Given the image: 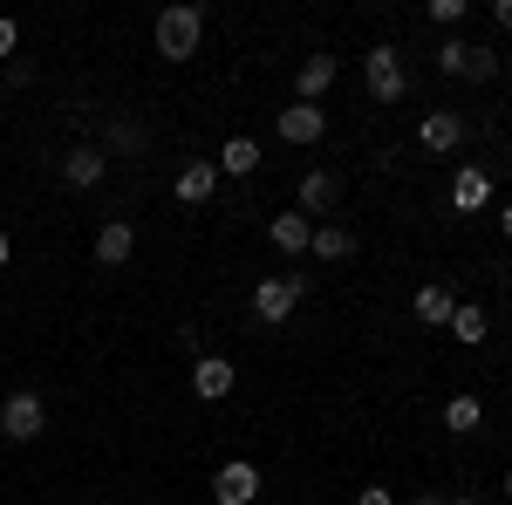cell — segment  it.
<instances>
[{
  "label": "cell",
  "mask_w": 512,
  "mask_h": 505,
  "mask_svg": "<svg viewBox=\"0 0 512 505\" xmlns=\"http://www.w3.org/2000/svg\"><path fill=\"white\" fill-rule=\"evenodd\" d=\"M14 48H21V21H7V14H0V55H14Z\"/></svg>",
  "instance_id": "cell-26"
},
{
  "label": "cell",
  "mask_w": 512,
  "mask_h": 505,
  "mask_svg": "<svg viewBox=\"0 0 512 505\" xmlns=\"http://www.w3.org/2000/svg\"><path fill=\"white\" fill-rule=\"evenodd\" d=\"M103 178H110V151L103 144H69L62 151V185L69 192H96Z\"/></svg>",
  "instance_id": "cell-5"
},
{
  "label": "cell",
  "mask_w": 512,
  "mask_h": 505,
  "mask_svg": "<svg viewBox=\"0 0 512 505\" xmlns=\"http://www.w3.org/2000/svg\"><path fill=\"white\" fill-rule=\"evenodd\" d=\"M41 430H48V396L41 389H7L0 396V437L7 444H35Z\"/></svg>",
  "instance_id": "cell-3"
},
{
  "label": "cell",
  "mask_w": 512,
  "mask_h": 505,
  "mask_svg": "<svg viewBox=\"0 0 512 505\" xmlns=\"http://www.w3.org/2000/svg\"><path fill=\"white\" fill-rule=\"evenodd\" d=\"M0 308H7V294H0Z\"/></svg>",
  "instance_id": "cell-34"
},
{
  "label": "cell",
  "mask_w": 512,
  "mask_h": 505,
  "mask_svg": "<svg viewBox=\"0 0 512 505\" xmlns=\"http://www.w3.org/2000/svg\"><path fill=\"white\" fill-rule=\"evenodd\" d=\"M274 137L280 144H321L328 137V110L321 103H287V110H274Z\"/></svg>",
  "instance_id": "cell-6"
},
{
  "label": "cell",
  "mask_w": 512,
  "mask_h": 505,
  "mask_svg": "<svg viewBox=\"0 0 512 505\" xmlns=\"http://www.w3.org/2000/svg\"><path fill=\"white\" fill-rule=\"evenodd\" d=\"M267 239H274L280 260H301L308 239H315V219H308V212H274V219H267Z\"/></svg>",
  "instance_id": "cell-10"
},
{
  "label": "cell",
  "mask_w": 512,
  "mask_h": 505,
  "mask_svg": "<svg viewBox=\"0 0 512 505\" xmlns=\"http://www.w3.org/2000/svg\"><path fill=\"white\" fill-rule=\"evenodd\" d=\"M260 137H226V144H219V157H212V164H219V178H253V171H260Z\"/></svg>",
  "instance_id": "cell-16"
},
{
  "label": "cell",
  "mask_w": 512,
  "mask_h": 505,
  "mask_svg": "<svg viewBox=\"0 0 512 505\" xmlns=\"http://www.w3.org/2000/svg\"><path fill=\"white\" fill-rule=\"evenodd\" d=\"M151 41H158L164 62H192L198 41H205V7H198V0H178V7H164L158 21H151Z\"/></svg>",
  "instance_id": "cell-1"
},
{
  "label": "cell",
  "mask_w": 512,
  "mask_h": 505,
  "mask_svg": "<svg viewBox=\"0 0 512 505\" xmlns=\"http://www.w3.org/2000/svg\"><path fill=\"white\" fill-rule=\"evenodd\" d=\"M417 144H424L431 157H451L458 144H465V117H458V110H431V117L417 123Z\"/></svg>",
  "instance_id": "cell-11"
},
{
  "label": "cell",
  "mask_w": 512,
  "mask_h": 505,
  "mask_svg": "<svg viewBox=\"0 0 512 505\" xmlns=\"http://www.w3.org/2000/svg\"><path fill=\"white\" fill-rule=\"evenodd\" d=\"M499 69H506V55H492L485 41H472V62H465V76H458V82H492Z\"/></svg>",
  "instance_id": "cell-22"
},
{
  "label": "cell",
  "mask_w": 512,
  "mask_h": 505,
  "mask_svg": "<svg viewBox=\"0 0 512 505\" xmlns=\"http://www.w3.org/2000/svg\"><path fill=\"white\" fill-rule=\"evenodd\" d=\"M308 253H315L321 267H342V260H355V233H349V226H335V219H321L315 239H308Z\"/></svg>",
  "instance_id": "cell-17"
},
{
  "label": "cell",
  "mask_w": 512,
  "mask_h": 505,
  "mask_svg": "<svg viewBox=\"0 0 512 505\" xmlns=\"http://www.w3.org/2000/svg\"><path fill=\"white\" fill-rule=\"evenodd\" d=\"M499 492H506V499H512V471H506V478H499Z\"/></svg>",
  "instance_id": "cell-32"
},
{
  "label": "cell",
  "mask_w": 512,
  "mask_h": 505,
  "mask_svg": "<svg viewBox=\"0 0 512 505\" xmlns=\"http://www.w3.org/2000/svg\"><path fill=\"white\" fill-rule=\"evenodd\" d=\"M171 192H178V205H205V198L219 192V164L212 157H185L178 178H171Z\"/></svg>",
  "instance_id": "cell-9"
},
{
  "label": "cell",
  "mask_w": 512,
  "mask_h": 505,
  "mask_svg": "<svg viewBox=\"0 0 512 505\" xmlns=\"http://www.w3.org/2000/svg\"><path fill=\"white\" fill-rule=\"evenodd\" d=\"M492 28H506V35H512V0H492Z\"/></svg>",
  "instance_id": "cell-27"
},
{
  "label": "cell",
  "mask_w": 512,
  "mask_h": 505,
  "mask_svg": "<svg viewBox=\"0 0 512 505\" xmlns=\"http://www.w3.org/2000/svg\"><path fill=\"white\" fill-rule=\"evenodd\" d=\"M335 76H342L335 55H308V62L294 69V103H321V96L335 89Z\"/></svg>",
  "instance_id": "cell-12"
},
{
  "label": "cell",
  "mask_w": 512,
  "mask_h": 505,
  "mask_svg": "<svg viewBox=\"0 0 512 505\" xmlns=\"http://www.w3.org/2000/svg\"><path fill=\"white\" fill-rule=\"evenodd\" d=\"M506 76H512V48H506Z\"/></svg>",
  "instance_id": "cell-33"
},
{
  "label": "cell",
  "mask_w": 512,
  "mask_h": 505,
  "mask_svg": "<svg viewBox=\"0 0 512 505\" xmlns=\"http://www.w3.org/2000/svg\"><path fill=\"white\" fill-rule=\"evenodd\" d=\"M478 424H485V403H478V396H465V389H458V396H451V403H444V430H451V437H472Z\"/></svg>",
  "instance_id": "cell-20"
},
{
  "label": "cell",
  "mask_w": 512,
  "mask_h": 505,
  "mask_svg": "<svg viewBox=\"0 0 512 505\" xmlns=\"http://www.w3.org/2000/svg\"><path fill=\"white\" fill-rule=\"evenodd\" d=\"M7 260H14V239H7V226H0V273H7Z\"/></svg>",
  "instance_id": "cell-28"
},
{
  "label": "cell",
  "mask_w": 512,
  "mask_h": 505,
  "mask_svg": "<svg viewBox=\"0 0 512 505\" xmlns=\"http://www.w3.org/2000/svg\"><path fill=\"white\" fill-rule=\"evenodd\" d=\"M465 62H472V41H465V35L437 41V76H465Z\"/></svg>",
  "instance_id": "cell-21"
},
{
  "label": "cell",
  "mask_w": 512,
  "mask_h": 505,
  "mask_svg": "<svg viewBox=\"0 0 512 505\" xmlns=\"http://www.w3.org/2000/svg\"><path fill=\"white\" fill-rule=\"evenodd\" d=\"M492 205V171L485 164H458L451 178V212H485Z\"/></svg>",
  "instance_id": "cell-13"
},
{
  "label": "cell",
  "mask_w": 512,
  "mask_h": 505,
  "mask_svg": "<svg viewBox=\"0 0 512 505\" xmlns=\"http://www.w3.org/2000/svg\"><path fill=\"white\" fill-rule=\"evenodd\" d=\"M485 335H492V314L478 308V301H458V314H451V342H458V349H485Z\"/></svg>",
  "instance_id": "cell-19"
},
{
  "label": "cell",
  "mask_w": 512,
  "mask_h": 505,
  "mask_svg": "<svg viewBox=\"0 0 512 505\" xmlns=\"http://www.w3.org/2000/svg\"><path fill=\"white\" fill-rule=\"evenodd\" d=\"M362 89H369L376 103H403V96H410V69H403V48H396V41H376V48L362 55Z\"/></svg>",
  "instance_id": "cell-2"
},
{
  "label": "cell",
  "mask_w": 512,
  "mask_h": 505,
  "mask_svg": "<svg viewBox=\"0 0 512 505\" xmlns=\"http://www.w3.org/2000/svg\"><path fill=\"white\" fill-rule=\"evenodd\" d=\"M103 505H117V499H103Z\"/></svg>",
  "instance_id": "cell-35"
},
{
  "label": "cell",
  "mask_w": 512,
  "mask_h": 505,
  "mask_svg": "<svg viewBox=\"0 0 512 505\" xmlns=\"http://www.w3.org/2000/svg\"><path fill=\"white\" fill-rule=\"evenodd\" d=\"M233 389H239V369L226 362V355H198L192 362V396L198 403H226Z\"/></svg>",
  "instance_id": "cell-8"
},
{
  "label": "cell",
  "mask_w": 512,
  "mask_h": 505,
  "mask_svg": "<svg viewBox=\"0 0 512 505\" xmlns=\"http://www.w3.org/2000/svg\"><path fill=\"white\" fill-rule=\"evenodd\" d=\"M444 505H485V499H478V492H458V499H444Z\"/></svg>",
  "instance_id": "cell-31"
},
{
  "label": "cell",
  "mask_w": 512,
  "mask_h": 505,
  "mask_svg": "<svg viewBox=\"0 0 512 505\" xmlns=\"http://www.w3.org/2000/svg\"><path fill=\"white\" fill-rule=\"evenodd\" d=\"M349 505H396V492H390V485H362Z\"/></svg>",
  "instance_id": "cell-25"
},
{
  "label": "cell",
  "mask_w": 512,
  "mask_h": 505,
  "mask_svg": "<svg viewBox=\"0 0 512 505\" xmlns=\"http://www.w3.org/2000/svg\"><path fill=\"white\" fill-rule=\"evenodd\" d=\"M212 499L219 505H253L260 499V465H253V458H226V465L212 471Z\"/></svg>",
  "instance_id": "cell-7"
},
{
  "label": "cell",
  "mask_w": 512,
  "mask_h": 505,
  "mask_svg": "<svg viewBox=\"0 0 512 505\" xmlns=\"http://www.w3.org/2000/svg\"><path fill=\"white\" fill-rule=\"evenodd\" d=\"M110 151H144V130L137 123H110Z\"/></svg>",
  "instance_id": "cell-24"
},
{
  "label": "cell",
  "mask_w": 512,
  "mask_h": 505,
  "mask_svg": "<svg viewBox=\"0 0 512 505\" xmlns=\"http://www.w3.org/2000/svg\"><path fill=\"white\" fill-rule=\"evenodd\" d=\"M499 233H506V239H512V205H499Z\"/></svg>",
  "instance_id": "cell-29"
},
{
  "label": "cell",
  "mask_w": 512,
  "mask_h": 505,
  "mask_svg": "<svg viewBox=\"0 0 512 505\" xmlns=\"http://www.w3.org/2000/svg\"><path fill=\"white\" fill-rule=\"evenodd\" d=\"M410 505H444V492H417V499H410Z\"/></svg>",
  "instance_id": "cell-30"
},
{
  "label": "cell",
  "mask_w": 512,
  "mask_h": 505,
  "mask_svg": "<svg viewBox=\"0 0 512 505\" xmlns=\"http://www.w3.org/2000/svg\"><path fill=\"white\" fill-rule=\"evenodd\" d=\"M410 308H417V321H424V328H451V314H458V294H451L444 280H431V287H417V301H410Z\"/></svg>",
  "instance_id": "cell-18"
},
{
  "label": "cell",
  "mask_w": 512,
  "mask_h": 505,
  "mask_svg": "<svg viewBox=\"0 0 512 505\" xmlns=\"http://www.w3.org/2000/svg\"><path fill=\"white\" fill-rule=\"evenodd\" d=\"M424 14H431V28H458V21H465L472 7H465V0H431Z\"/></svg>",
  "instance_id": "cell-23"
},
{
  "label": "cell",
  "mask_w": 512,
  "mask_h": 505,
  "mask_svg": "<svg viewBox=\"0 0 512 505\" xmlns=\"http://www.w3.org/2000/svg\"><path fill=\"white\" fill-rule=\"evenodd\" d=\"M335 198H342V178L335 171H301V205L294 212H308V219H321V212H335Z\"/></svg>",
  "instance_id": "cell-15"
},
{
  "label": "cell",
  "mask_w": 512,
  "mask_h": 505,
  "mask_svg": "<svg viewBox=\"0 0 512 505\" xmlns=\"http://www.w3.org/2000/svg\"><path fill=\"white\" fill-rule=\"evenodd\" d=\"M130 253H137V226L130 219H103L96 226V267H130Z\"/></svg>",
  "instance_id": "cell-14"
},
{
  "label": "cell",
  "mask_w": 512,
  "mask_h": 505,
  "mask_svg": "<svg viewBox=\"0 0 512 505\" xmlns=\"http://www.w3.org/2000/svg\"><path fill=\"white\" fill-rule=\"evenodd\" d=\"M301 301H308V273H267V280L253 287V314H260L267 328H280Z\"/></svg>",
  "instance_id": "cell-4"
}]
</instances>
